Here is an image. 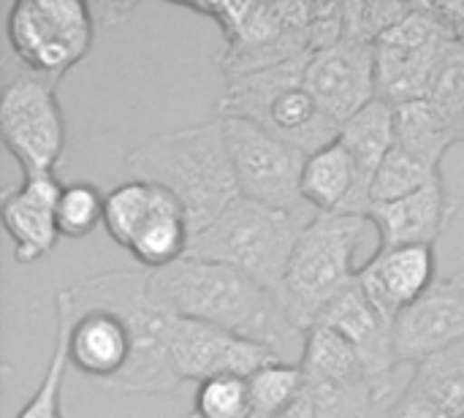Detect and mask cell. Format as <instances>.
<instances>
[{
    "label": "cell",
    "mask_w": 464,
    "mask_h": 418,
    "mask_svg": "<svg viewBox=\"0 0 464 418\" xmlns=\"http://www.w3.org/2000/svg\"><path fill=\"white\" fill-rule=\"evenodd\" d=\"M196 418H253V397L247 378L223 375L196 386L193 411Z\"/></svg>",
    "instance_id": "obj_32"
},
{
    "label": "cell",
    "mask_w": 464,
    "mask_h": 418,
    "mask_svg": "<svg viewBox=\"0 0 464 418\" xmlns=\"http://www.w3.org/2000/svg\"><path fill=\"white\" fill-rule=\"evenodd\" d=\"M136 11V3H95L92 5V16L95 22L106 24V27H114L120 22H125V16H130Z\"/></svg>",
    "instance_id": "obj_36"
},
{
    "label": "cell",
    "mask_w": 464,
    "mask_h": 418,
    "mask_svg": "<svg viewBox=\"0 0 464 418\" xmlns=\"http://www.w3.org/2000/svg\"><path fill=\"white\" fill-rule=\"evenodd\" d=\"M356 283L367 302L394 324L402 310L419 302L438 283V253L427 245L378 248V253L359 267Z\"/></svg>",
    "instance_id": "obj_17"
},
{
    "label": "cell",
    "mask_w": 464,
    "mask_h": 418,
    "mask_svg": "<svg viewBox=\"0 0 464 418\" xmlns=\"http://www.w3.org/2000/svg\"><path fill=\"white\" fill-rule=\"evenodd\" d=\"M125 163L136 180L152 182L179 201L193 237L239 199L223 117L158 133L133 147Z\"/></svg>",
    "instance_id": "obj_2"
},
{
    "label": "cell",
    "mask_w": 464,
    "mask_h": 418,
    "mask_svg": "<svg viewBox=\"0 0 464 418\" xmlns=\"http://www.w3.org/2000/svg\"><path fill=\"white\" fill-rule=\"evenodd\" d=\"M150 296L174 318L220 326L266 345L283 362H302L307 335L291 324L280 296L231 267L182 258L150 272Z\"/></svg>",
    "instance_id": "obj_1"
},
{
    "label": "cell",
    "mask_w": 464,
    "mask_h": 418,
    "mask_svg": "<svg viewBox=\"0 0 464 418\" xmlns=\"http://www.w3.org/2000/svg\"><path fill=\"white\" fill-rule=\"evenodd\" d=\"M275 418H315V403H313V389H310V384L302 389V394H299L280 416Z\"/></svg>",
    "instance_id": "obj_37"
},
{
    "label": "cell",
    "mask_w": 464,
    "mask_h": 418,
    "mask_svg": "<svg viewBox=\"0 0 464 418\" xmlns=\"http://www.w3.org/2000/svg\"><path fill=\"white\" fill-rule=\"evenodd\" d=\"M54 310L68 316V359L98 389L111 384L130 362L133 335L125 318L106 307H79L68 288L54 294Z\"/></svg>",
    "instance_id": "obj_14"
},
{
    "label": "cell",
    "mask_w": 464,
    "mask_h": 418,
    "mask_svg": "<svg viewBox=\"0 0 464 418\" xmlns=\"http://www.w3.org/2000/svg\"><path fill=\"white\" fill-rule=\"evenodd\" d=\"M250 384V397H253V411L264 418L280 416L307 386V375L302 365L294 362H272L261 367L256 375L247 378Z\"/></svg>",
    "instance_id": "obj_28"
},
{
    "label": "cell",
    "mask_w": 464,
    "mask_h": 418,
    "mask_svg": "<svg viewBox=\"0 0 464 418\" xmlns=\"http://www.w3.org/2000/svg\"><path fill=\"white\" fill-rule=\"evenodd\" d=\"M302 370L307 378L332 381V384H370L367 370L353 351V345L329 326H313L304 340ZM372 386V384H370ZM375 392V389H372Z\"/></svg>",
    "instance_id": "obj_24"
},
{
    "label": "cell",
    "mask_w": 464,
    "mask_h": 418,
    "mask_svg": "<svg viewBox=\"0 0 464 418\" xmlns=\"http://www.w3.org/2000/svg\"><path fill=\"white\" fill-rule=\"evenodd\" d=\"M389 418H451L432 397H427L421 389L408 384V389L397 397L392 405Z\"/></svg>",
    "instance_id": "obj_35"
},
{
    "label": "cell",
    "mask_w": 464,
    "mask_h": 418,
    "mask_svg": "<svg viewBox=\"0 0 464 418\" xmlns=\"http://www.w3.org/2000/svg\"><path fill=\"white\" fill-rule=\"evenodd\" d=\"M367 226V215L353 212H315L304 226L280 288V305L299 332L307 335L356 280V250Z\"/></svg>",
    "instance_id": "obj_5"
},
{
    "label": "cell",
    "mask_w": 464,
    "mask_h": 418,
    "mask_svg": "<svg viewBox=\"0 0 464 418\" xmlns=\"http://www.w3.org/2000/svg\"><path fill=\"white\" fill-rule=\"evenodd\" d=\"M71 367L68 359V316L63 310H54V345L46 365V373L35 389V394L27 400V405L19 408L14 418H63V381L65 370Z\"/></svg>",
    "instance_id": "obj_27"
},
{
    "label": "cell",
    "mask_w": 464,
    "mask_h": 418,
    "mask_svg": "<svg viewBox=\"0 0 464 418\" xmlns=\"http://www.w3.org/2000/svg\"><path fill=\"white\" fill-rule=\"evenodd\" d=\"M451 41L454 35L440 22L432 3H416L413 11L375 44L378 98L392 106L427 98L438 60Z\"/></svg>",
    "instance_id": "obj_11"
},
{
    "label": "cell",
    "mask_w": 464,
    "mask_h": 418,
    "mask_svg": "<svg viewBox=\"0 0 464 418\" xmlns=\"http://www.w3.org/2000/svg\"><path fill=\"white\" fill-rule=\"evenodd\" d=\"M457 418H464V416H457Z\"/></svg>",
    "instance_id": "obj_39"
},
{
    "label": "cell",
    "mask_w": 464,
    "mask_h": 418,
    "mask_svg": "<svg viewBox=\"0 0 464 418\" xmlns=\"http://www.w3.org/2000/svg\"><path fill=\"white\" fill-rule=\"evenodd\" d=\"M223 128L239 196L275 209L304 212L302 171L307 155L242 117H223Z\"/></svg>",
    "instance_id": "obj_10"
},
{
    "label": "cell",
    "mask_w": 464,
    "mask_h": 418,
    "mask_svg": "<svg viewBox=\"0 0 464 418\" xmlns=\"http://www.w3.org/2000/svg\"><path fill=\"white\" fill-rule=\"evenodd\" d=\"M79 307H106L125 318L133 335L128 367L103 386L111 394H174L179 375L171 365V335L177 318L150 296V272L117 269L68 286Z\"/></svg>",
    "instance_id": "obj_3"
},
{
    "label": "cell",
    "mask_w": 464,
    "mask_h": 418,
    "mask_svg": "<svg viewBox=\"0 0 464 418\" xmlns=\"http://www.w3.org/2000/svg\"><path fill=\"white\" fill-rule=\"evenodd\" d=\"M356 196V166L340 139L307 155L302 199L315 212H351Z\"/></svg>",
    "instance_id": "obj_21"
},
{
    "label": "cell",
    "mask_w": 464,
    "mask_h": 418,
    "mask_svg": "<svg viewBox=\"0 0 464 418\" xmlns=\"http://www.w3.org/2000/svg\"><path fill=\"white\" fill-rule=\"evenodd\" d=\"M185 418H196V416H193V413H188V416H185Z\"/></svg>",
    "instance_id": "obj_38"
},
{
    "label": "cell",
    "mask_w": 464,
    "mask_h": 418,
    "mask_svg": "<svg viewBox=\"0 0 464 418\" xmlns=\"http://www.w3.org/2000/svg\"><path fill=\"white\" fill-rule=\"evenodd\" d=\"M304 82L321 112L343 128L378 98L375 46L343 38L340 44L310 54Z\"/></svg>",
    "instance_id": "obj_12"
},
{
    "label": "cell",
    "mask_w": 464,
    "mask_h": 418,
    "mask_svg": "<svg viewBox=\"0 0 464 418\" xmlns=\"http://www.w3.org/2000/svg\"><path fill=\"white\" fill-rule=\"evenodd\" d=\"M411 384L432 397L451 418L464 416V343L416 365Z\"/></svg>",
    "instance_id": "obj_26"
},
{
    "label": "cell",
    "mask_w": 464,
    "mask_h": 418,
    "mask_svg": "<svg viewBox=\"0 0 464 418\" xmlns=\"http://www.w3.org/2000/svg\"><path fill=\"white\" fill-rule=\"evenodd\" d=\"M190 226L185 220L182 207H169L163 212H158L133 239V245L128 248L130 256L147 267L150 272L166 269L177 261H182L188 256L190 248Z\"/></svg>",
    "instance_id": "obj_25"
},
{
    "label": "cell",
    "mask_w": 464,
    "mask_h": 418,
    "mask_svg": "<svg viewBox=\"0 0 464 418\" xmlns=\"http://www.w3.org/2000/svg\"><path fill=\"white\" fill-rule=\"evenodd\" d=\"M188 11L212 16L226 46L218 54V65L228 79L258 73L288 60L313 54L310 49V22L315 3H179Z\"/></svg>",
    "instance_id": "obj_7"
},
{
    "label": "cell",
    "mask_w": 464,
    "mask_h": 418,
    "mask_svg": "<svg viewBox=\"0 0 464 418\" xmlns=\"http://www.w3.org/2000/svg\"><path fill=\"white\" fill-rule=\"evenodd\" d=\"M310 220L304 212L275 209L239 196L207 231L190 239L185 258L231 267L280 296L291 256Z\"/></svg>",
    "instance_id": "obj_4"
},
{
    "label": "cell",
    "mask_w": 464,
    "mask_h": 418,
    "mask_svg": "<svg viewBox=\"0 0 464 418\" xmlns=\"http://www.w3.org/2000/svg\"><path fill=\"white\" fill-rule=\"evenodd\" d=\"M438 177H440V169L413 158L411 152H405V150H400L394 144V150L389 152V158L383 160V166H381V171H378V177L372 182L370 207L411 196V193L421 190L424 185H430Z\"/></svg>",
    "instance_id": "obj_29"
},
{
    "label": "cell",
    "mask_w": 464,
    "mask_h": 418,
    "mask_svg": "<svg viewBox=\"0 0 464 418\" xmlns=\"http://www.w3.org/2000/svg\"><path fill=\"white\" fill-rule=\"evenodd\" d=\"M63 188L65 185L54 174H24L19 188L5 190L3 226L14 242L19 264H33L57 248V204Z\"/></svg>",
    "instance_id": "obj_18"
},
{
    "label": "cell",
    "mask_w": 464,
    "mask_h": 418,
    "mask_svg": "<svg viewBox=\"0 0 464 418\" xmlns=\"http://www.w3.org/2000/svg\"><path fill=\"white\" fill-rule=\"evenodd\" d=\"M106 209V193L98 190V185L87 180L68 182L63 188L60 204H57V228L65 239H82L103 223Z\"/></svg>",
    "instance_id": "obj_30"
},
{
    "label": "cell",
    "mask_w": 464,
    "mask_h": 418,
    "mask_svg": "<svg viewBox=\"0 0 464 418\" xmlns=\"http://www.w3.org/2000/svg\"><path fill=\"white\" fill-rule=\"evenodd\" d=\"M427 101L449 120V125L454 128L457 139H459V122L464 117V44L462 41H451L443 52V57L438 60V68L432 73L430 90H427Z\"/></svg>",
    "instance_id": "obj_31"
},
{
    "label": "cell",
    "mask_w": 464,
    "mask_h": 418,
    "mask_svg": "<svg viewBox=\"0 0 464 418\" xmlns=\"http://www.w3.org/2000/svg\"><path fill=\"white\" fill-rule=\"evenodd\" d=\"M0 133L22 174H54L68 139L57 82L16 73L0 95Z\"/></svg>",
    "instance_id": "obj_9"
},
{
    "label": "cell",
    "mask_w": 464,
    "mask_h": 418,
    "mask_svg": "<svg viewBox=\"0 0 464 418\" xmlns=\"http://www.w3.org/2000/svg\"><path fill=\"white\" fill-rule=\"evenodd\" d=\"M280 356L266 345L245 340L220 326L177 318L171 335V365L179 381H212L223 375L250 378Z\"/></svg>",
    "instance_id": "obj_13"
},
{
    "label": "cell",
    "mask_w": 464,
    "mask_h": 418,
    "mask_svg": "<svg viewBox=\"0 0 464 418\" xmlns=\"http://www.w3.org/2000/svg\"><path fill=\"white\" fill-rule=\"evenodd\" d=\"M464 343V272L438 280L419 302L394 321V359L421 365L430 356Z\"/></svg>",
    "instance_id": "obj_15"
},
{
    "label": "cell",
    "mask_w": 464,
    "mask_h": 418,
    "mask_svg": "<svg viewBox=\"0 0 464 418\" xmlns=\"http://www.w3.org/2000/svg\"><path fill=\"white\" fill-rule=\"evenodd\" d=\"M457 209L459 204L449 196L443 177H438L411 196L372 204L367 220L375 226L381 248H435L438 239L449 231Z\"/></svg>",
    "instance_id": "obj_19"
},
{
    "label": "cell",
    "mask_w": 464,
    "mask_h": 418,
    "mask_svg": "<svg viewBox=\"0 0 464 418\" xmlns=\"http://www.w3.org/2000/svg\"><path fill=\"white\" fill-rule=\"evenodd\" d=\"M307 63L310 54L228 79L218 98V114L250 120L304 155L318 152L340 136V128L321 112L307 90Z\"/></svg>",
    "instance_id": "obj_6"
},
{
    "label": "cell",
    "mask_w": 464,
    "mask_h": 418,
    "mask_svg": "<svg viewBox=\"0 0 464 418\" xmlns=\"http://www.w3.org/2000/svg\"><path fill=\"white\" fill-rule=\"evenodd\" d=\"M169 207H179V201L144 180H128L120 182L117 188H111L106 193V209H103V226L109 231V237L120 245V248H130L133 239L139 237V231L163 209Z\"/></svg>",
    "instance_id": "obj_22"
},
{
    "label": "cell",
    "mask_w": 464,
    "mask_h": 418,
    "mask_svg": "<svg viewBox=\"0 0 464 418\" xmlns=\"http://www.w3.org/2000/svg\"><path fill=\"white\" fill-rule=\"evenodd\" d=\"M307 384L313 389L315 418H370V411L381 405L367 381L364 384H332V381L307 378Z\"/></svg>",
    "instance_id": "obj_34"
},
{
    "label": "cell",
    "mask_w": 464,
    "mask_h": 418,
    "mask_svg": "<svg viewBox=\"0 0 464 418\" xmlns=\"http://www.w3.org/2000/svg\"><path fill=\"white\" fill-rule=\"evenodd\" d=\"M343 147L351 152L356 166V196H353V215L370 212V193L372 182L394 150V106L375 98L370 106H364L359 114H353L343 128L340 136Z\"/></svg>",
    "instance_id": "obj_20"
},
{
    "label": "cell",
    "mask_w": 464,
    "mask_h": 418,
    "mask_svg": "<svg viewBox=\"0 0 464 418\" xmlns=\"http://www.w3.org/2000/svg\"><path fill=\"white\" fill-rule=\"evenodd\" d=\"M457 141L449 120L427 98L394 106V144L413 158L440 169L443 155Z\"/></svg>",
    "instance_id": "obj_23"
},
{
    "label": "cell",
    "mask_w": 464,
    "mask_h": 418,
    "mask_svg": "<svg viewBox=\"0 0 464 418\" xmlns=\"http://www.w3.org/2000/svg\"><path fill=\"white\" fill-rule=\"evenodd\" d=\"M416 3H375V0H348L343 3L345 38L362 44H378L394 24H400Z\"/></svg>",
    "instance_id": "obj_33"
},
{
    "label": "cell",
    "mask_w": 464,
    "mask_h": 418,
    "mask_svg": "<svg viewBox=\"0 0 464 418\" xmlns=\"http://www.w3.org/2000/svg\"><path fill=\"white\" fill-rule=\"evenodd\" d=\"M5 38L27 73L60 82L92 49V5L82 0H16L5 14Z\"/></svg>",
    "instance_id": "obj_8"
},
{
    "label": "cell",
    "mask_w": 464,
    "mask_h": 418,
    "mask_svg": "<svg viewBox=\"0 0 464 418\" xmlns=\"http://www.w3.org/2000/svg\"><path fill=\"white\" fill-rule=\"evenodd\" d=\"M318 324L334 329L353 345V351L359 354V359L367 370V378L375 389L378 403H383L394 389V373H397L394 324H389L367 302V296L362 294L356 280L326 307V313L321 316Z\"/></svg>",
    "instance_id": "obj_16"
}]
</instances>
